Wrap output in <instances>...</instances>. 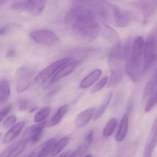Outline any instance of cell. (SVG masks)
Segmentation results:
<instances>
[{"label": "cell", "mask_w": 157, "mask_h": 157, "mask_svg": "<svg viewBox=\"0 0 157 157\" xmlns=\"http://www.w3.org/2000/svg\"><path fill=\"white\" fill-rule=\"evenodd\" d=\"M65 22L73 36L83 42L94 41L100 31L97 18L87 6H71L65 15Z\"/></svg>", "instance_id": "1"}, {"label": "cell", "mask_w": 157, "mask_h": 157, "mask_svg": "<svg viewBox=\"0 0 157 157\" xmlns=\"http://www.w3.org/2000/svg\"><path fill=\"white\" fill-rule=\"evenodd\" d=\"M145 42L143 38L139 36L133 42L128 41L124 47L125 71L134 82L138 81L143 73Z\"/></svg>", "instance_id": "2"}, {"label": "cell", "mask_w": 157, "mask_h": 157, "mask_svg": "<svg viewBox=\"0 0 157 157\" xmlns=\"http://www.w3.org/2000/svg\"><path fill=\"white\" fill-rule=\"evenodd\" d=\"M124 61L125 62L124 48L120 43L116 44L111 51L109 56V64L111 75L109 80L108 87L114 86L120 83L124 76Z\"/></svg>", "instance_id": "3"}, {"label": "cell", "mask_w": 157, "mask_h": 157, "mask_svg": "<svg viewBox=\"0 0 157 157\" xmlns=\"http://www.w3.org/2000/svg\"><path fill=\"white\" fill-rule=\"evenodd\" d=\"M157 59V23L149 33L144 48L143 73L150 69Z\"/></svg>", "instance_id": "4"}, {"label": "cell", "mask_w": 157, "mask_h": 157, "mask_svg": "<svg viewBox=\"0 0 157 157\" xmlns=\"http://www.w3.org/2000/svg\"><path fill=\"white\" fill-rule=\"evenodd\" d=\"M73 58L65 57L49 65L41 71L34 78L33 85L34 86L39 87L48 81L52 75H54L63 66L70 63Z\"/></svg>", "instance_id": "5"}, {"label": "cell", "mask_w": 157, "mask_h": 157, "mask_svg": "<svg viewBox=\"0 0 157 157\" xmlns=\"http://www.w3.org/2000/svg\"><path fill=\"white\" fill-rule=\"evenodd\" d=\"M47 0H23L13 3V10L25 11L33 16L39 15L45 8Z\"/></svg>", "instance_id": "6"}, {"label": "cell", "mask_w": 157, "mask_h": 157, "mask_svg": "<svg viewBox=\"0 0 157 157\" xmlns=\"http://www.w3.org/2000/svg\"><path fill=\"white\" fill-rule=\"evenodd\" d=\"M143 17V24H146L157 13V0H136L131 3Z\"/></svg>", "instance_id": "7"}, {"label": "cell", "mask_w": 157, "mask_h": 157, "mask_svg": "<svg viewBox=\"0 0 157 157\" xmlns=\"http://www.w3.org/2000/svg\"><path fill=\"white\" fill-rule=\"evenodd\" d=\"M35 71L28 67L19 68L16 73V90L18 93L26 91L33 80Z\"/></svg>", "instance_id": "8"}, {"label": "cell", "mask_w": 157, "mask_h": 157, "mask_svg": "<svg viewBox=\"0 0 157 157\" xmlns=\"http://www.w3.org/2000/svg\"><path fill=\"white\" fill-rule=\"evenodd\" d=\"M132 18L131 12L112 5V24L117 28H122L128 25Z\"/></svg>", "instance_id": "9"}, {"label": "cell", "mask_w": 157, "mask_h": 157, "mask_svg": "<svg viewBox=\"0 0 157 157\" xmlns=\"http://www.w3.org/2000/svg\"><path fill=\"white\" fill-rule=\"evenodd\" d=\"M29 36L35 42L43 45H51L60 41L54 32L47 29L34 30L30 32Z\"/></svg>", "instance_id": "10"}, {"label": "cell", "mask_w": 157, "mask_h": 157, "mask_svg": "<svg viewBox=\"0 0 157 157\" xmlns=\"http://www.w3.org/2000/svg\"><path fill=\"white\" fill-rule=\"evenodd\" d=\"M47 123V121L43 122L27 128L24 133V139L32 144L37 143L42 137L43 130Z\"/></svg>", "instance_id": "11"}, {"label": "cell", "mask_w": 157, "mask_h": 157, "mask_svg": "<svg viewBox=\"0 0 157 157\" xmlns=\"http://www.w3.org/2000/svg\"><path fill=\"white\" fill-rule=\"evenodd\" d=\"M83 63L82 60L72 62L65 64L61 68L51 79L50 84H53L62 78L65 77L73 72L78 66Z\"/></svg>", "instance_id": "12"}, {"label": "cell", "mask_w": 157, "mask_h": 157, "mask_svg": "<svg viewBox=\"0 0 157 157\" xmlns=\"http://www.w3.org/2000/svg\"><path fill=\"white\" fill-rule=\"evenodd\" d=\"M157 144V125L153 124L151 133L147 141L143 157H151Z\"/></svg>", "instance_id": "13"}, {"label": "cell", "mask_w": 157, "mask_h": 157, "mask_svg": "<svg viewBox=\"0 0 157 157\" xmlns=\"http://www.w3.org/2000/svg\"><path fill=\"white\" fill-rule=\"evenodd\" d=\"M96 112L95 108H89L80 113L75 120V125L78 128L84 127L94 117Z\"/></svg>", "instance_id": "14"}, {"label": "cell", "mask_w": 157, "mask_h": 157, "mask_svg": "<svg viewBox=\"0 0 157 157\" xmlns=\"http://www.w3.org/2000/svg\"><path fill=\"white\" fill-rule=\"evenodd\" d=\"M25 125V121H21L13 125L5 135L3 143L8 144L13 141L20 133Z\"/></svg>", "instance_id": "15"}, {"label": "cell", "mask_w": 157, "mask_h": 157, "mask_svg": "<svg viewBox=\"0 0 157 157\" xmlns=\"http://www.w3.org/2000/svg\"><path fill=\"white\" fill-rule=\"evenodd\" d=\"M130 110L124 114L120 124V129L115 136V140L118 142H121L126 137L128 130V122H129Z\"/></svg>", "instance_id": "16"}, {"label": "cell", "mask_w": 157, "mask_h": 157, "mask_svg": "<svg viewBox=\"0 0 157 157\" xmlns=\"http://www.w3.org/2000/svg\"><path fill=\"white\" fill-rule=\"evenodd\" d=\"M102 71L100 69L94 70L81 81L80 87L82 89H86L94 85L101 76Z\"/></svg>", "instance_id": "17"}, {"label": "cell", "mask_w": 157, "mask_h": 157, "mask_svg": "<svg viewBox=\"0 0 157 157\" xmlns=\"http://www.w3.org/2000/svg\"><path fill=\"white\" fill-rule=\"evenodd\" d=\"M56 142V139L52 138L43 143L37 152V157H48L49 156Z\"/></svg>", "instance_id": "18"}, {"label": "cell", "mask_w": 157, "mask_h": 157, "mask_svg": "<svg viewBox=\"0 0 157 157\" xmlns=\"http://www.w3.org/2000/svg\"><path fill=\"white\" fill-rule=\"evenodd\" d=\"M157 90V68L153 78L146 85L143 93L145 99H149V98Z\"/></svg>", "instance_id": "19"}, {"label": "cell", "mask_w": 157, "mask_h": 157, "mask_svg": "<svg viewBox=\"0 0 157 157\" xmlns=\"http://www.w3.org/2000/svg\"><path fill=\"white\" fill-rule=\"evenodd\" d=\"M93 136H94V131L93 130L89 131L86 135L85 136L83 139L79 147L76 150L77 156L82 155L88 150L92 143Z\"/></svg>", "instance_id": "20"}, {"label": "cell", "mask_w": 157, "mask_h": 157, "mask_svg": "<svg viewBox=\"0 0 157 157\" xmlns=\"http://www.w3.org/2000/svg\"><path fill=\"white\" fill-rule=\"evenodd\" d=\"M68 109L69 106L67 105H64L60 107L49 121V126L53 127L58 124L61 121L65 114L68 111Z\"/></svg>", "instance_id": "21"}, {"label": "cell", "mask_w": 157, "mask_h": 157, "mask_svg": "<svg viewBox=\"0 0 157 157\" xmlns=\"http://www.w3.org/2000/svg\"><path fill=\"white\" fill-rule=\"evenodd\" d=\"M27 143L26 140L23 139L18 143L14 144L13 147L6 157H17L25 150Z\"/></svg>", "instance_id": "22"}, {"label": "cell", "mask_w": 157, "mask_h": 157, "mask_svg": "<svg viewBox=\"0 0 157 157\" xmlns=\"http://www.w3.org/2000/svg\"><path fill=\"white\" fill-rule=\"evenodd\" d=\"M10 95L9 83L6 79H2L0 82V101L1 104L7 101Z\"/></svg>", "instance_id": "23"}, {"label": "cell", "mask_w": 157, "mask_h": 157, "mask_svg": "<svg viewBox=\"0 0 157 157\" xmlns=\"http://www.w3.org/2000/svg\"><path fill=\"white\" fill-rule=\"evenodd\" d=\"M70 138L68 137H64L61 138L60 141L55 143L53 147L51 152L50 154V157H54L60 154L68 145Z\"/></svg>", "instance_id": "24"}, {"label": "cell", "mask_w": 157, "mask_h": 157, "mask_svg": "<svg viewBox=\"0 0 157 157\" xmlns=\"http://www.w3.org/2000/svg\"><path fill=\"white\" fill-rule=\"evenodd\" d=\"M112 98V94L111 93H109L106 96V98L103 100V101L100 104V107H99L98 109L96 111L94 117V121H96L98 120L105 113L106 109L111 100Z\"/></svg>", "instance_id": "25"}, {"label": "cell", "mask_w": 157, "mask_h": 157, "mask_svg": "<svg viewBox=\"0 0 157 157\" xmlns=\"http://www.w3.org/2000/svg\"><path fill=\"white\" fill-rule=\"evenodd\" d=\"M117 124H118V121L116 118H112L111 120H110L103 130V137L107 138L110 136L115 131L117 126Z\"/></svg>", "instance_id": "26"}, {"label": "cell", "mask_w": 157, "mask_h": 157, "mask_svg": "<svg viewBox=\"0 0 157 157\" xmlns=\"http://www.w3.org/2000/svg\"><path fill=\"white\" fill-rule=\"evenodd\" d=\"M51 112V109L49 107H44L41 109L34 117V121L37 123L43 122L49 117Z\"/></svg>", "instance_id": "27"}, {"label": "cell", "mask_w": 157, "mask_h": 157, "mask_svg": "<svg viewBox=\"0 0 157 157\" xmlns=\"http://www.w3.org/2000/svg\"><path fill=\"white\" fill-rule=\"evenodd\" d=\"M156 104H157V90L155 92L148 100L145 109V112L148 113L151 111Z\"/></svg>", "instance_id": "28"}, {"label": "cell", "mask_w": 157, "mask_h": 157, "mask_svg": "<svg viewBox=\"0 0 157 157\" xmlns=\"http://www.w3.org/2000/svg\"><path fill=\"white\" fill-rule=\"evenodd\" d=\"M109 78L108 76L103 77L101 78L97 84L93 87L91 90V92L92 93H95L98 91L101 90L105 86L107 83L108 82Z\"/></svg>", "instance_id": "29"}, {"label": "cell", "mask_w": 157, "mask_h": 157, "mask_svg": "<svg viewBox=\"0 0 157 157\" xmlns=\"http://www.w3.org/2000/svg\"><path fill=\"white\" fill-rule=\"evenodd\" d=\"M16 121V117L14 114L10 115L7 117L3 123V126L6 129L10 128L13 126V124L15 123Z\"/></svg>", "instance_id": "30"}, {"label": "cell", "mask_w": 157, "mask_h": 157, "mask_svg": "<svg viewBox=\"0 0 157 157\" xmlns=\"http://www.w3.org/2000/svg\"><path fill=\"white\" fill-rule=\"evenodd\" d=\"M11 106L10 105L6 106L4 108H3L0 112V120L2 121L5 118L6 116L8 114L9 112L11 110Z\"/></svg>", "instance_id": "31"}, {"label": "cell", "mask_w": 157, "mask_h": 157, "mask_svg": "<svg viewBox=\"0 0 157 157\" xmlns=\"http://www.w3.org/2000/svg\"><path fill=\"white\" fill-rule=\"evenodd\" d=\"M28 105L29 102L27 100L25 99L22 100L19 102V106H18L19 110L21 111L26 110L28 107Z\"/></svg>", "instance_id": "32"}, {"label": "cell", "mask_w": 157, "mask_h": 157, "mask_svg": "<svg viewBox=\"0 0 157 157\" xmlns=\"http://www.w3.org/2000/svg\"><path fill=\"white\" fill-rule=\"evenodd\" d=\"M77 156L76 150L75 151H67L65 152L57 157H76Z\"/></svg>", "instance_id": "33"}, {"label": "cell", "mask_w": 157, "mask_h": 157, "mask_svg": "<svg viewBox=\"0 0 157 157\" xmlns=\"http://www.w3.org/2000/svg\"><path fill=\"white\" fill-rule=\"evenodd\" d=\"M11 28V26L9 25H6L2 27L1 29V31H0L1 36H4L7 34L10 31Z\"/></svg>", "instance_id": "34"}, {"label": "cell", "mask_w": 157, "mask_h": 157, "mask_svg": "<svg viewBox=\"0 0 157 157\" xmlns=\"http://www.w3.org/2000/svg\"><path fill=\"white\" fill-rule=\"evenodd\" d=\"M16 51L13 49H11L7 51V53H6V56L7 58H14L16 56Z\"/></svg>", "instance_id": "35"}, {"label": "cell", "mask_w": 157, "mask_h": 157, "mask_svg": "<svg viewBox=\"0 0 157 157\" xmlns=\"http://www.w3.org/2000/svg\"><path fill=\"white\" fill-rule=\"evenodd\" d=\"M11 1L12 0H0V6H2L4 5Z\"/></svg>", "instance_id": "36"}, {"label": "cell", "mask_w": 157, "mask_h": 157, "mask_svg": "<svg viewBox=\"0 0 157 157\" xmlns=\"http://www.w3.org/2000/svg\"><path fill=\"white\" fill-rule=\"evenodd\" d=\"M37 152H33L30 155H29L27 157H37Z\"/></svg>", "instance_id": "37"}, {"label": "cell", "mask_w": 157, "mask_h": 157, "mask_svg": "<svg viewBox=\"0 0 157 157\" xmlns=\"http://www.w3.org/2000/svg\"><path fill=\"white\" fill-rule=\"evenodd\" d=\"M37 109V107H33V108H31L29 110V113H32L36 110V109Z\"/></svg>", "instance_id": "38"}, {"label": "cell", "mask_w": 157, "mask_h": 157, "mask_svg": "<svg viewBox=\"0 0 157 157\" xmlns=\"http://www.w3.org/2000/svg\"><path fill=\"white\" fill-rule=\"evenodd\" d=\"M84 157H92V156L91 155H87L86 156Z\"/></svg>", "instance_id": "39"}]
</instances>
